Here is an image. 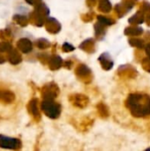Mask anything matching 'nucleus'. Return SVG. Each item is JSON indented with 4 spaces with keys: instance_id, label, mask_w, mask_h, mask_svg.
Segmentation results:
<instances>
[{
    "instance_id": "1",
    "label": "nucleus",
    "mask_w": 150,
    "mask_h": 151,
    "mask_svg": "<svg viewBox=\"0 0 150 151\" xmlns=\"http://www.w3.org/2000/svg\"><path fill=\"white\" fill-rule=\"evenodd\" d=\"M14 142H15V140H11V139H8V138H2V142L0 141V145L2 146L3 144H5L4 145V147L5 148H13V145H14Z\"/></svg>"
}]
</instances>
